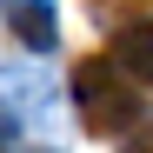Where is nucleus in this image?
Segmentation results:
<instances>
[{"mask_svg": "<svg viewBox=\"0 0 153 153\" xmlns=\"http://www.w3.org/2000/svg\"><path fill=\"white\" fill-rule=\"evenodd\" d=\"M73 100L93 133H126L140 120V100H133V80L113 67V60H80L73 67Z\"/></svg>", "mask_w": 153, "mask_h": 153, "instance_id": "nucleus-1", "label": "nucleus"}, {"mask_svg": "<svg viewBox=\"0 0 153 153\" xmlns=\"http://www.w3.org/2000/svg\"><path fill=\"white\" fill-rule=\"evenodd\" d=\"M107 60H113L133 87H153V20H133V27H120Z\"/></svg>", "mask_w": 153, "mask_h": 153, "instance_id": "nucleus-2", "label": "nucleus"}, {"mask_svg": "<svg viewBox=\"0 0 153 153\" xmlns=\"http://www.w3.org/2000/svg\"><path fill=\"white\" fill-rule=\"evenodd\" d=\"M7 27L20 33V47H27V53H53V0H13L7 7Z\"/></svg>", "mask_w": 153, "mask_h": 153, "instance_id": "nucleus-3", "label": "nucleus"}]
</instances>
